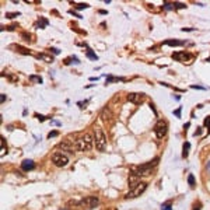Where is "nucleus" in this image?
<instances>
[{
  "label": "nucleus",
  "instance_id": "1",
  "mask_svg": "<svg viewBox=\"0 0 210 210\" xmlns=\"http://www.w3.org/2000/svg\"><path fill=\"white\" fill-rule=\"evenodd\" d=\"M158 163H160V158L156 157L153 161H148V163L140 164V165H137V167H133L130 170V172L132 174H135V175H137L139 178L140 177H147V175H150L151 172H153V168H154Z\"/></svg>",
  "mask_w": 210,
  "mask_h": 210
},
{
  "label": "nucleus",
  "instance_id": "2",
  "mask_svg": "<svg viewBox=\"0 0 210 210\" xmlns=\"http://www.w3.org/2000/svg\"><path fill=\"white\" fill-rule=\"evenodd\" d=\"M74 147L79 151H87L92 148V136L90 133L84 136H80L74 140Z\"/></svg>",
  "mask_w": 210,
  "mask_h": 210
},
{
  "label": "nucleus",
  "instance_id": "3",
  "mask_svg": "<svg viewBox=\"0 0 210 210\" xmlns=\"http://www.w3.org/2000/svg\"><path fill=\"white\" fill-rule=\"evenodd\" d=\"M95 147L99 151H104L105 147H107V136H105L101 128L95 129Z\"/></svg>",
  "mask_w": 210,
  "mask_h": 210
},
{
  "label": "nucleus",
  "instance_id": "4",
  "mask_svg": "<svg viewBox=\"0 0 210 210\" xmlns=\"http://www.w3.org/2000/svg\"><path fill=\"white\" fill-rule=\"evenodd\" d=\"M98 204H99V199H98V197L88 196V197H85V199L80 200L77 206H81V207H84V209H94V207H97Z\"/></svg>",
  "mask_w": 210,
  "mask_h": 210
},
{
  "label": "nucleus",
  "instance_id": "5",
  "mask_svg": "<svg viewBox=\"0 0 210 210\" xmlns=\"http://www.w3.org/2000/svg\"><path fill=\"white\" fill-rule=\"evenodd\" d=\"M146 189H147V184H146V182H140V184H139L135 189H132L129 193L125 195V199H135V197L140 196V195L143 193Z\"/></svg>",
  "mask_w": 210,
  "mask_h": 210
},
{
  "label": "nucleus",
  "instance_id": "6",
  "mask_svg": "<svg viewBox=\"0 0 210 210\" xmlns=\"http://www.w3.org/2000/svg\"><path fill=\"white\" fill-rule=\"evenodd\" d=\"M167 130H168V125L165 121H158L154 126V133L158 139H163L165 135H167Z\"/></svg>",
  "mask_w": 210,
  "mask_h": 210
},
{
  "label": "nucleus",
  "instance_id": "7",
  "mask_svg": "<svg viewBox=\"0 0 210 210\" xmlns=\"http://www.w3.org/2000/svg\"><path fill=\"white\" fill-rule=\"evenodd\" d=\"M52 163L56 167H65L69 163V158H67V156L62 154V153H56V154L52 156Z\"/></svg>",
  "mask_w": 210,
  "mask_h": 210
},
{
  "label": "nucleus",
  "instance_id": "8",
  "mask_svg": "<svg viewBox=\"0 0 210 210\" xmlns=\"http://www.w3.org/2000/svg\"><path fill=\"white\" fill-rule=\"evenodd\" d=\"M172 59L179 60V62H185V60L192 59V55L188 52H174L172 53Z\"/></svg>",
  "mask_w": 210,
  "mask_h": 210
},
{
  "label": "nucleus",
  "instance_id": "9",
  "mask_svg": "<svg viewBox=\"0 0 210 210\" xmlns=\"http://www.w3.org/2000/svg\"><path fill=\"white\" fill-rule=\"evenodd\" d=\"M141 98H143V94H140V92H130V94H128V101L133 102V104H140Z\"/></svg>",
  "mask_w": 210,
  "mask_h": 210
},
{
  "label": "nucleus",
  "instance_id": "10",
  "mask_svg": "<svg viewBox=\"0 0 210 210\" xmlns=\"http://www.w3.org/2000/svg\"><path fill=\"white\" fill-rule=\"evenodd\" d=\"M139 184H140V178H139L137 175H135V174H132L130 172V175H129V188H130V190L135 189Z\"/></svg>",
  "mask_w": 210,
  "mask_h": 210
},
{
  "label": "nucleus",
  "instance_id": "11",
  "mask_svg": "<svg viewBox=\"0 0 210 210\" xmlns=\"http://www.w3.org/2000/svg\"><path fill=\"white\" fill-rule=\"evenodd\" d=\"M35 168V163L32 160H24L21 163V170L23 171H32Z\"/></svg>",
  "mask_w": 210,
  "mask_h": 210
},
{
  "label": "nucleus",
  "instance_id": "12",
  "mask_svg": "<svg viewBox=\"0 0 210 210\" xmlns=\"http://www.w3.org/2000/svg\"><path fill=\"white\" fill-rule=\"evenodd\" d=\"M58 147L60 148V150L63 151H67V153H73V146H70L67 141H62V143H59L58 144Z\"/></svg>",
  "mask_w": 210,
  "mask_h": 210
},
{
  "label": "nucleus",
  "instance_id": "13",
  "mask_svg": "<svg viewBox=\"0 0 210 210\" xmlns=\"http://www.w3.org/2000/svg\"><path fill=\"white\" fill-rule=\"evenodd\" d=\"M185 43L184 41H178V39H167L164 41V45H170V46H178V45H182Z\"/></svg>",
  "mask_w": 210,
  "mask_h": 210
},
{
  "label": "nucleus",
  "instance_id": "14",
  "mask_svg": "<svg viewBox=\"0 0 210 210\" xmlns=\"http://www.w3.org/2000/svg\"><path fill=\"white\" fill-rule=\"evenodd\" d=\"M189 147H190V144H189V141H185L184 143V148H182V157H188V154H189Z\"/></svg>",
  "mask_w": 210,
  "mask_h": 210
},
{
  "label": "nucleus",
  "instance_id": "15",
  "mask_svg": "<svg viewBox=\"0 0 210 210\" xmlns=\"http://www.w3.org/2000/svg\"><path fill=\"white\" fill-rule=\"evenodd\" d=\"M38 59H42V60H45V62H51V63L53 62L52 56H46V55H43V53H38Z\"/></svg>",
  "mask_w": 210,
  "mask_h": 210
},
{
  "label": "nucleus",
  "instance_id": "16",
  "mask_svg": "<svg viewBox=\"0 0 210 210\" xmlns=\"http://www.w3.org/2000/svg\"><path fill=\"white\" fill-rule=\"evenodd\" d=\"M87 56H88V58H90L91 60H97V59H98V56L95 55V53L92 52L91 49H87Z\"/></svg>",
  "mask_w": 210,
  "mask_h": 210
},
{
  "label": "nucleus",
  "instance_id": "17",
  "mask_svg": "<svg viewBox=\"0 0 210 210\" xmlns=\"http://www.w3.org/2000/svg\"><path fill=\"white\" fill-rule=\"evenodd\" d=\"M188 184H189V186H192V188L195 186V178H193V175L192 174L188 177Z\"/></svg>",
  "mask_w": 210,
  "mask_h": 210
},
{
  "label": "nucleus",
  "instance_id": "18",
  "mask_svg": "<svg viewBox=\"0 0 210 210\" xmlns=\"http://www.w3.org/2000/svg\"><path fill=\"white\" fill-rule=\"evenodd\" d=\"M74 58H76V56H70V59H66L65 63H66V65H69V63H79V60L74 59Z\"/></svg>",
  "mask_w": 210,
  "mask_h": 210
},
{
  "label": "nucleus",
  "instance_id": "19",
  "mask_svg": "<svg viewBox=\"0 0 210 210\" xmlns=\"http://www.w3.org/2000/svg\"><path fill=\"white\" fill-rule=\"evenodd\" d=\"M161 210H172V209H171V203H170V202H167V203L163 204V206H161Z\"/></svg>",
  "mask_w": 210,
  "mask_h": 210
},
{
  "label": "nucleus",
  "instance_id": "20",
  "mask_svg": "<svg viewBox=\"0 0 210 210\" xmlns=\"http://www.w3.org/2000/svg\"><path fill=\"white\" fill-rule=\"evenodd\" d=\"M20 16V13H7L6 17L7 18H14V17H18Z\"/></svg>",
  "mask_w": 210,
  "mask_h": 210
},
{
  "label": "nucleus",
  "instance_id": "21",
  "mask_svg": "<svg viewBox=\"0 0 210 210\" xmlns=\"http://www.w3.org/2000/svg\"><path fill=\"white\" fill-rule=\"evenodd\" d=\"M58 135H59V132H58V130H52V132H49V135H48V137H56V136H58Z\"/></svg>",
  "mask_w": 210,
  "mask_h": 210
},
{
  "label": "nucleus",
  "instance_id": "22",
  "mask_svg": "<svg viewBox=\"0 0 210 210\" xmlns=\"http://www.w3.org/2000/svg\"><path fill=\"white\" fill-rule=\"evenodd\" d=\"M88 7V4H76V9H79V10H81V9H87Z\"/></svg>",
  "mask_w": 210,
  "mask_h": 210
},
{
  "label": "nucleus",
  "instance_id": "23",
  "mask_svg": "<svg viewBox=\"0 0 210 210\" xmlns=\"http://www.w3.org/2000/svg\"><path fill=\"white\" fill-rule=\"evenodd\" d=\"M31 79H32L34 81H39V83H42V79H41V77H38V76H31Z\"/></svg>",
  "mask_w": 210,
  "mask_h": 210
},
{
  "label": "nucleus",
  "instance_id": "24",
  "mask_svg": "<svg viewBox=\"0 0 210 210\" xmlns=\"http://www.w3.org/2000/svg\"><path fill=\"white\" fill-rule=\"evenodd\" d=\"M164 9H165V10H170V9H174V4H168V3H165V4H164Z\"/></svg>",
  "mask_w": 210,
  "mask_h": 210
},
{
  "label": "nucleus",
  "instance_id": "25",
  "mask_svg": "<svg viewBox=\"0 0 210 210\" xmlns=\"http://www.w3.org/2000/svg\"><path fill=\"white\" fill-rule=\"evenodd\" d=\"M174 114H175V116H177V118H181V108H178L177 111H174Z\"/></svg>",
  "mask_w": 210,
  "mask_h": 210
},
{
  "label": "nucleus",
  "instance_id": "26",
  "mask_svg": "<svg viewBox=\"0 0 210 210\" xmlns=\"http://www.w3.org/2000/svg\"><path fill=\"white\" fill-rule=\"evenodd\" d=\"M174 7H177V9H182V7H185V4H182V3H175Z\"/></svg>",
  "mask_w": 210,
  "mask_h": 210
},
{
  "label": "nucleus",
  "instance_id": "27",
  "mask_svg": "<svg viewBox=\"0 0 210 210\" xmlns=\"http://www.w3.org/2000/svg\"><path fill=\"white\" fill-rule=\"evenodd\" d=\"M18 51H20V52H23V53H27V55H30V51H27V49H23V48H18Z\"/></svg>",
  "mask_w": 210,
  "mask_h": 210
},
{
  "label": "nucleus",
  "instance_id": "28",
  "mask_svg": "<svg viewBox=\"0 0 210 210\" xmlns=\"http://www.w3.org/2000/svg\"><path fill=\"white\" fill-rule=\"evenodd\" d=\"M206 168H207V170H209V171H210V161H209V163H207V165H206Z\"/></svg>",
  "mask_w": 210,
  "mask_h": 210
},
{
  "label": "nucleus",
  "instance_id": "29",
  "mask_svg": "<svg viewBox=\"0 0 210 210\" xmlns=\"http://www.w3.org/2000/svg\"><path fill=\"white\" fill-rule=\"evenodd\" d=\"M195 210H200V209H199V207H197V209H195Z\"/></svg>",
  "mask_w": 210,
  "mask_h": 210
},
{
  "label": "nucleus",
  "instance_id": "30",
  "mask_svg": "<svg viewBox=\"0 0 210 210\" xmlns=\"http://www.w3.org/2000/svg\"><path fill=\"white\" fill-rule=\"evenodd\" d=\"M62 210H65V209H62Z\"/></svg>",
  "mask_w": 210,
  "mask_h": 210
}]
</instances>
